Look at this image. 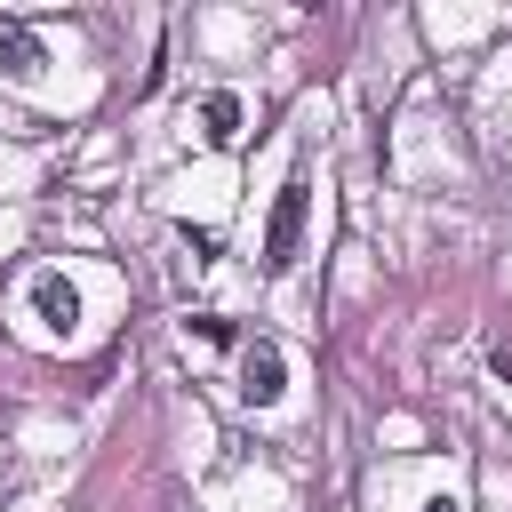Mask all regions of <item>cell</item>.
I'll list each match as a JSON object with an SVG mask.
<instances>
[{"label": "cell", "instance_id": "6da1fadb", "mask_svg": "<svg viewBox=\"0 0 512 512\" xmlns=\"http://www.w3.org/2000/svg\"><path fill=\"white\" fill-rule=\"evenodd\" d=\"M304 216H312V184L304 176H288L280 184V200H272V216H264V272H288L296 264V248H304Z\"/></svg>", "mask_w": 512, "mask_h": 512}, {"label": "cell", "instance_id": "7a4b0ae2", "mask_svg": "<svg viewBox=\"0 0 512 512\" xmlns=\"http://www.w3.org/2000/svg\"><path fill=\"white\" fill-rule=\"evenodd\" d=\"M288 392V352H280V336H248L240 344V400L248 408H272Z\"/></svg>", "mask_w": 512, "mask_h": 512}, {"label": "cell", "instance_id": "3957f363", "mask_svg": "<svg viewBox=\"0 0 512 512\" xmlns=\"http://www.w3.org/2000/svg\"><path fill=\"white\" fill-rule=\"evenodd\" d=\"M32 312H40V328L64 336V328L80 320V288H72L64 272H32Z\"/></svg>", "mask_w": 512, "mask_h": 512}, {"label": "cell", "instance_id": "277c9868", "mask_svg": "<svg viewBox=\"0 0 512 512\" xmlns=\"http://www.w3.org/2000/svg\"><path fill=\"white\" fill-rule=\"evenodd\" d=\"M48 56H40V40H32V24H16V16H0V72H16V80H32Z\"/></svg>", "mask_w": 512, "mask_h": 512}, {"label": "cell", "instance_id": "5b68a950", "mask_svg": "<svg viewBox=\"0 0 512 512\" xmlns=\"http://www.w3.org/2000/svg\"><path fill=\"white\" fill-rule=\"evenodd\" d=\"M200 136H208L216 152H224V144L240 136V96H232V88H216V96H200Z\"/></svg>", "mask_w": 512, "mask_h": 512}, {"label": "cell", "instance_id": "8992f818", "mask_svg": "<svg viewBox=\"0 0 512 512\" xmlns=\"http://www.w3.org/2000/svg\"><path fill=\"white\" fill-rule=\"evenodd\" d=\"M496 376L512 384V336H496Z\"/></svg>", "mask_w": 512, "mask_h": 512}, {"label": "cell", "instance_id": "52a82bcc", "mask_svg": "<svg viewBox=\"0 0 512 512\" xmlns=\"http://www.w3.org/2000/svg\"><path fill=\"white\" fill-rule=\"evenodd\" d=\"M424 512H464V504H456V496H432V504H424Z\"/></svg>", "mask_w": 512, "mask_h": 512}]
</instances>
